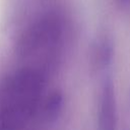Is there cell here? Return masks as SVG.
Segmentation results:
<instances>
[{
	"label": "cell",
	"mask_w": 130,
	"mask_h": 130,
	"mask_svg": "<svg viewBox=\"0 0 130 130\" xmlns=\"http://www.w3.org/2000/svg\"><path fill=\"white\" fill-rule=\"evenodd\" d=\"M116 124L117 108L115 89L111 77H105L100 90L96 130H116Z\"/></svg>",
	"instance_id": "2"
},
{
	"label": "cell",
	"mask_w": 130,
	"mask_h": 130,
	"mask_svg": "<svg viewBox=\"0 0 130 130\" xmlns=\"http://www.w3.org/2000/svg\"><path fill=\"white\" fill-rule=\"evenodd\" d=\"M47 72L17 65L0 77V130H23L41 114Z\"/></svg>",
	"instance_id": "1"
},
{
	"label": "cell",
	"mask_w": 130,
	"mask_h": 130,
	"mask_svg": "<svg viewBox=\"0 0 130 130\" xmlns=\"http://www.w3.org/2000/svg\"><path fill=\"white\" fill-rule=\"evenodd\" d=\"M62 94L58 91L50 93L46 99H44L41 114L46 120H54L59 115L62 109Z\"/></svg>",
	"instance_id": "3"
}]
</instances>
